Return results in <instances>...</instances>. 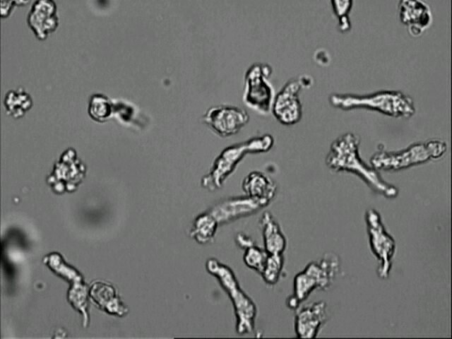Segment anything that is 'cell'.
<instances>
[{
	"mask_svg": "<svg viewBox=\"0 0 452 339\" xmlns=\"http://www.w3.org/2000/svg\"><path fill=\"white\" fill-rule=\"evenodd\" d=\"M359 138L352 133L338 136L331 145L326 157L327 167L334 172H347L356 174L375 193L387 198L398 195V189L386 182L378 170L367 165L359 153Z\"/></svg>",
	"mask_w": 452,
	"mask_h": 339,
	"instance_id": "obj_1",
	"label": "cell"
},
{
	"mask_svg": "<svg viewBox=\"0 0 452 339\" xmlns=\"http://www.w3.org/2000/svg\"><path fill=\"white\" fill-rule=\"evenodd\" d=\"M330 104L343 110L364 108L395 118L408 119L415 113L413 100L398 90H379L366 95L331 94Z\"/></svg>",
	"mask_w": 452,
	"mask_h": 339,
	"instance_id": "obj_2",
	"label": "cell"
},
{
	"mask_svg": "<svg viewBox=\"0 0 452 339\" xmlns=\"http://www.w3.org/2000/svg\"><path fill=\"white\" fill-rule=\"evenodd\" d=\"M340 266V258L333 252H326L318 261L309 263L295 276L292 294L286 299L287 307L295 310L314 290H326L331 287Z\"/></svg>",
	"mask_w": 452,
	"mask_h": 339,
	"instance_id": "obj_3",
	"label": "cell"
},
{
	"mask_svg": "<svg viewBox=\"0 0 452 339\" xmlns=\"http://www.w3.org/2000/svg\"><path fill=\"white\" fill-rule=\"evenodd\" d=\"M273 144V136L266 133L227 147L215 159L210 171L201 179V186L210 191L220 189L246 154L268 152Z\"/></svg>",
	"mask_w": 452,
	"mask_h": 339,
	"instance_id": "obj_4",
	"label": "cell"
},
{
	"mask_svg": "<svg viewBox=\"0 0 452 339\" xmlns=\"http://www.w3.org/2000/svg\"><path fill=\"white\" fill-rule=\"evenodd\" d=\"M206 268L217 278L230 298L236 316L237 333L239 335L251 333L255 328L256 306L240 287L232 270L214 258L206 261Z\"/></svg>",
	"mask_w": 452,
	"mask_h": 339,
	"instance_id": "obj_5",
	"label": "cell"
},
{
	"mask_svg": "<svg viewBox=\"0 0 452 339\" xmlns=\"http://www.w3.org/2000/svg\"><path fill=\"white\" fill-rule=\"evenodd\" d=\"M446 150V143L437 139L413 143L399 151H388L381 147L371 157L370 163L376 170L398 171L439 159Z\"/></svg>",
	"mask_w": 452,
	"mask_h": 339,
	"instance_id": "obj_6",
	"label": "cell"
},
{
	"mask_svg": "<svg viewBox=\"0 0 452 339\" xmlns=\"http://www.w3.org/2000/svg\"><path fill=\"white\" fill-rule=\"evenodd\" d=\"M273 68L268 63L253 64L244 75V88L242 95L246 106L261 114H268L275 97L274 88L269 78Z\"/></svg>",
	"mask_w": 452,
	"mask_h": 339,
	"instance_id": "obj_7",
	"label": "cell"
},
{
	"mask_svg": "<svg viewBox=\"0 0 452 339\" xmlns=\"http://www.w3.org/2000/svg\"><path fill=\"white\" fill-rule=\"evenodd\" d=\"M364 220L370 249L379 261V266L376 269L377 276L382 280L388 279L396 254V242L386 231L381 215L376 210H367Z\"/></svg>",
	"mask_w": 452,
	"mask_h": 339,
	"instance_id": "obj_8",
	"label": "cell"
},
{
	"mask_svg": "<svg viewBox=\"0 0 452 339\" xmlns=\"http://www.w3.org/2000/svg\"><path fill=\"white\" fill-rule=\"evenodd\" d=\"M313 78L308 75H302L288 80L273 98L271 112L275 118L283 125L298 123L302 116V106L299 93L302 88H309Z\"/></svg>",
	"mask_w": 452,
	"mask_h": 339,
	"instance_id": "obj_9",
	"label": "cell"
},
{
	"mask_svg": "<svg viewBox=\"0 0 452 339\" xmlns=\"http://www.w3.org/2000/svg\"><path fill=\"white\" fill-rule=\"evenodd\" d=\"M249 120V115L244 109L231 105L210 107L203 116V122L221 137L236 134Z\"/></svg>",
	"mask_w": 452,
	"mask_h": 339,
	"instance_id": "obj_10",
	"label": "cell"
},
{
	"mask_svg": "<svg viewBox=\"0 0 452 339\" xmlns=\"http://www.w3.org/2000/svg\"><path fill=\"white\" fill-rule=\"evenodd\" d=\"M268 205L264 201L246 195L225 199L215 204L208 211L220 225L252 215Z\"/></svg>",
	"mask_w": 452,
	"mask_h": 339,
	"instance_id": "obj_11",
	"label": "cell"
},
{
	"mask_svg": "<svg viewBox=\"0 0 452 339\" xmlns=\"http://www.w3.org/2000/svg\"><path fill=\"white\" fill-rule=\"evenodd\" d=\"M327 305L319 301L299 307L295 309V332L299 338H316L328 319Z\"/></svg>",
	"mask_w": 452,
	"mask_h": 339,
	"instance_id": "obj_12",
	"label": "cell"
},
{
	"mask_svg": "<svg viewBox=\"0 0 452 339\" xmlns=\"http://www.w3.org/2000/svg\"><path fill=\"white\" fill-rule=\"evenodd\" d=\"M27 22L39 40H45L59 25L56 3L52 0H36L28 13Z\"/></svg>",
	"mask_w": 452,
	"mask_h": 339,
	"instance_id": "obj_13",
	"label": "cell"
},
{
	"mask_svg": "<svg viewBox=\"0 0 452 339\" xmlns=\"http://www.w3.org/2000/svg\"><path fill=\"white\" fill-rule=\"evenodd\" d=\"M398 16L413 37L422 35L430 27L433 20L429 6L420 0L400 1Z\"/></svg>",
	"mask_w": 452,
	"mask_h": 339,
	"instance_id": "obj_14",
	"label": "cell"
},
{
	"mask_svg": "<svg viewBox=\"0 0 452 339\" xmlns=\"http://www.w3.org/2000/svg\"><path fill=\"white\" fill-rule=\"evenodd\" d=\"M89 294L92 300L109 314L123 316L128 312L127 307L121 302L114 287L107 282H94L90 288Z\"/></svg>",
	"mask_w": 452,
	"mask_h": 339,
	"instance_id": "obj_15",
	"label": "cell"
},
{
	"mask_svg": "<svg viewBox=\"0 0 452 339\" xmlns=\"http://www.w3.org/2000/svg\"><path fill=\"white\" fill-rule=\"evenodd\" d=\"M263 249L268 254H283L287 239L278 222L269 211H265L259 219Z\"/></svg>",
	"mask_w": 452,
	"mask_h": 339,
	"instance_id": "obj_16",
	"label": "cell"
},
{
	"mask_svg": "<svg viewBox=\"0 0 452 339\" xmlns=\"http://www.w3.org/2000/svg\"><path fill=\"white\" fill-rule=\"evenodd\" d=\"M242 189L246 195L269 204L277 191L275 182L259 171L249 173L242 182Z\"/></svg>",
	"mask_w": 452,
	"mask_h": 339,
	"instance_id": "obj_17",
	"label": "cell"
},
{
	"mask_svg": "<svg viewBox=\"0 0 452 339\" xmlns=\"http://www.w3.org/2000/svg\"><path fill=\"white\" fill-rule=\"evenodd\" d=\"M235 241L237 244L244 250L243 256L244 263L261 274L268 254L264 249L258 246L251 238L244 234H237Z\"/></svg>",
	"mask_w": 452,
	"mask_h": 339,
	"instance_id": "obj_18",
	"label": "cell"
},
{
	"mask_svg": "<svg viewBox=\"0 0 452 339\" xmlns=\"http://www.w3.org/2000/svg\"><path fill=\"white\" fill-rule=\"evenodd\" d=\"M218 225L216 220L206 211L194 220L190 236L199 244L209 243L213 241Z\"/></svg>",
	"mask_w": 452,
	"mask_h": 339,
	"instance_id": "obj_19",
	"label": "cell"
},
{
	"mask_svg": "<svg viewBox=\"0 0 452 339\" xmlns=\"http://www.w3.org/2000/svg\"><path fill=\"white\" fill-rule=\"evenodd\" d=\"M4 105L8 114L15 118L22 117L32 105V100L23 88L9 90L4 96Z\"/></svg>",
	"mask_w": 452,
	"mask_h": 339,
	"instance_id": "obj_20",
	"label": "cell"
},
{
	"mask_svg": "<svg viewBox=\"0 0 452 339\" xmlns=\"http://www.w3.org/2000/svg\"><path fill=\"white\" fill-rule=\"evenodd\" d=\"M284 266L283 254H268L261 275L268 285L276 284L281 275Z\"/></svg>",
	"mask_w": 452,
	"mask_h": 339,
	"instance_id": "obj_21",
	"label": "cell"
},
{
	"mask_svg": "<svg viewBox=\"0 0 452 339\" xmlns=\"http://www.w3.org/2000/svg\"><path fill=\"white\" fill-rule=\"evenodd\" d=\"M88 111L93 119L99 121H104L111 114V101L104 95L94 94L90 99Z\"/></svg>",
	"mask_w": 452,
	"mask_h": 339,
	"instance_id": "obj_22",
	"label": "cell"
},
{
	"mask_svg": "<svg viewBox=\"0 0 452 339\" xmlns=\"http://www.w3.org/2000/svg\"><path fill=\"white\" fill-rule=\"evenodd\" d=\"M333 11L338 18V28L340 31L346 32L351 28L348 17L352 8V1H331Z\"/></svg>",
	"mask_w": 452,
	"mask_h": 339,
	"instance_id": "obj_23",
	"label": "cell"
},
{
	"mask_svg": "<svg viewBox=\"0 0 452 339\" xmlns=\"http://www.w3.org/2000/svg\"><path fill=\"white\" fill-rule=\"evenodd\" d=\"M28 1H1V16L5 18L9 16L16 5L25 4Z\"/></svg>",
	"mask_w": 452,
	"mask_h": 339,
	"instance_id": "obj_24",
	"label": "cell"
}]
</instances>
